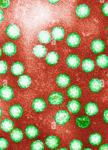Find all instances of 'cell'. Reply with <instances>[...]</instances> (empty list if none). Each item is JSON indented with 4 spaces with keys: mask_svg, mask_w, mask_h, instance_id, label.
Returning a JSON list of instances; mask_svg holds the SVG:
<instances>
[{
    "mask_svg": "<svg viewBox=\"0 0 108 150\" xmlns=\"http://www.w3.org/2000/svg\"><path fill=\"white\" fill-rule=\"evenodd\" d=\"M48 1L50 3H52V4H55L59 2V1Z\"/></svg>",
    "mask_w": 108,
    "mask_h": 150,
    "instance_id": "obj_40",
    "label": "cell"
},
{
    "mask_svg": "<svg viewBox=\"0 0 108 150\" xmlns=\"http://www.w3.org/2000/svg\"><path fill=\"white\" fill-rule=\"evenodd\" d=\"M90 8L88 6L85 4H80L76 9V16L81 19L86 18L89 15Z\"/></svg>",
    "mask_w": 108,
    "mask_h": 150,
    "instance_id": "obj_8",
    "label": "cell"
},
{
    "mask_svg": "<svg viewBox=\"0 0 108 150\" xmlns=\"http://www.w3.org/2000/svg\"><path fill=\"white\" fill-rule=\"evenodd\" d=\"M76 124L82 129L88 128L90 124V119L86 115L80 116L76 119Z\"/></svg>",
    "mask_w": 108,
    "mask_h": 150,
    "instance_id": "obj_12",
    "label": "cell"
},
{
    "mask_svg": "<svg viewBox=\"0 0 108 150\" xmlns=\"http://www.w3.org/2000/svg\"><path fill=\"white\" fill-rule=\"evenodd\" d=\"M6 33L7 36L15 40L17 39L21 35V32L18 27L15 24H11L7 27L6 30Z\"/></svg>",
    "mask_w": 108,
    "mask_h": 150,
    "instance_id": "obj_3",
    "label": "cell"
},
{
    "mask_svg": "<svg viewBox=\"0 0 108 150\" xmlns=\"http://www.w3.org/2000/svg\"><path fill=\"white\" fill-rule=\"evenodd\" d=\"M14 123L10 119L6 118L2 121L1 127L3 131L6 132H10L14 129Z\"/></svg>",
    "mask_w": 108,
    "mask_h": 150,
    "instance_id": "obj_27",
    "label": "cell"
},
{
    "mask_svg": "<svg viewBox=\"0 0 108 150\" xmlns=\"http://www.w3.org/2000/svg\"><path fill=\"white\" fill-rule=\"evenodd\" d=\"M67 64L71 68H77L80 64V59L77 55L72 54L66 60Z\"/></svg>",
    "mask_w": 108,
    "mask_h": 150,
    "instance_id": "obj_19",
    "label": "cell"
},
{
    "mask_svg": "<svg viewBox=\"0 0 108 150\" xmlns=\"http://www.w3.org/2000/svg\"><path fill=\"white\" fill-rule=\"evenodd\" d=\"M45 144L49 149H55L59 146L60 139L54 135L48 136L46 138Z\"/></svg>",
    "mask_w": 108,
    "mask_h": 150,
    "instance_id": "obj_5",
    "label": "cell"
},
{
    "mask_svg": "<svg viewBox=\"0 0 108 150\" xmlns=\"http://www.w3.org/2000/svg\"><path fill=\"white\" fill-rule=\"evenodd\" d=\"M85 113L89 116L95 115L99 111L98 106L95 103L90 102L88 103L84 108Z\"/></svg>",
    "mask_w": 108,
    "mask_h": 150,
    "instance_id": "obj_11",
    "label": "cell"
},
{
    "mask_svg": "<svg viewBox=\"0 0 108 150\" xmlns=\"http://www.w3.org/2000/svg\"><path fill=\"white\" fill-rule=\"evenodd\" d=\"M2 115V110L1 108L0 107V119L1 118Z\"/></svg>",
    "mask_w": 108,
    "mask_h": 150,
    "instance_id": "obj_41",
    "label": "cell"
},
{
    "mask_svg": "<svg viewBox=\"0 0 108 150\" xmlns=\"http://www.w3.org/2000/svg\"><path fill=\"white\" fill-rule=\"evenodd\" d=\"M105 48L104 43L100 39H95L91 43V49L94 53L97 54L102 52Z\"/></svg>",
    "mask_w": 108,
    "mask_h": 150,
    "instance_id": "obj_14",
    "label": "cell"
},
{
    "mask_svg": "<svg viewBox=\"0 0 108 150\" xmlns=\"http://www.w3.org/2000/svg\"><path fill=\"white\" fill-rule=\"evenodd\" d=\"M63 95L59 92H54L49 95L48 101L50 105H60L63 103Z\"/></svg>",
    "mask_w": 108,
    "mask_h": 150,
    "instance_id": "obj_4",
    "label": "cell"
},
{
    "mask_svg": "<svg viewBox=\"0 0 108 150\" xmlns=\"http://www.w3.org/2000/svg\"><path fill=\"white\" fill-rule=\"evenodd\" d=\"M44 144L40 140L33 141L30 145L31 150H44Z\"/></svg>",
    "mask_w": 108,
    "mask_h": 150,
    "instance_id": "obj_32",
    "label": "cell"
},
{
    "mask_svg": "<svg viewBox=\"0 0 108 150\" xmlns=\"http://www.w3.org/2000/svg\"><path fill=\"white\" fill-rule=\"evenodd\" d=\"M81 42V38L79 35L76 33H72L66 39L67 43L69 47L75 48L77 47Z\"/></svg>",
    "mask_w": 108,
    "mask_h": 150,
    "instance_id": "obj_9",
    "label": "cell"
},
{
    "mask_svg": "<svg viewBox=\"0 0 108 150\" xmlns=\"http://www.w3.org/2000/svg\"><path fill=\"white\" fill-rule=\"evenodd\" d=\"M107 30H108V26H107Z\"/></svg>",
    "mask_w": 108,
    "mask_h": 150,
    "instance_id": "obj_45",
    "label": "cell"
},
{
    "mask_svg": "<svg viewBox=\"0 0 108 150\" xmlns=\"http://www.w3.org/2000/svg\"><path fill=\"white\" fill-rule=\"evenodd\" d=\"M102 10L104 15L108 17V2L104 4L102 7Z\"/></svg>",
    "mask_w": 108,
    "mask_h": 150,
    "instance_id": "obj_35",
    "label": "cell"
},
{
    "mask_svg": "<svg viewBox=\"0 0 108 150\" xmlns=\"http://www.w3.org/2000/svg\"><path fill=\"white\" fill-rule=\"evenodd\" d=\"M59 59V56L55 52H51L47 55L45 62L49 65L52 66L56 64Z\"/></svg>",
    "mask_w": 108,
    "mask_h": 150,
    "instance_id": "obj_24",
    "label": "cell"
},
{
    "mask_svg": "<svg viewBox=\"0 0 108 150\" xmlns=\"http://www.w3.org/2000/svg\"><path fill=\"white\" fill-rule=\"evenodd\" d=\"M55 150H68L67 148L62 147V148H59V149H56Z\"/></svg>",
    "mask_w": 108,
    "mask_h": 150,
    "instance_id": "obj_42",
    "label": "cell"
},
{
    "mask_svg": "<svg viewBox=\"0 0 108 150\" xmlns=\"http://www.w3.org/2000/svg\"><path fill=\"white\" fill-rule=\"evenodd\" d=\"M83 150H92V149H90V148H88V147H87V148H84V149Z\"/></svg>",
    "mask_w": 108,
    "mask_h": 150,
    "instance_id": "obj_43",
    "label": "cell"
},
{
    "mask_svg": "<svg viewBox=\"0 0 108 150\" xmlns=\"http://www.w3.org/2000/svg\"><path fill=\"white\" fill-rule=\"evenodd\" d=\"M18 83L21 88H28L31 84V79L29 75H22L18 78Z\"/></svg>",
    "mask_w": 108,
    "mask_h": 150,
    "instance_id": "obj_23",
    "label": "cell"
},
{
    "mask_svg": "<svg viewBox=\"0 0 108 150\" xmlns=\"http://www.w3.org/2000/svg\"><path fill=\"white\" fill-rule=\"evenodd\" d=\"M65 30L61 27H56L52 29V36L54 40L56 41L62 40L65 36Z\"/></svg>",
    "mask_w": 108,
    "mask_h": 150,
    "instance_id": "obj_18",
    "label": "cell"
},
{
    "mask_svg": "<svg viewBox=\"0 0 108 150\" xmlns=\"http://www.w3.org/2000/svg\"><path fill=\"white\" fill-rule=\"evenodd\" d=\"M8 142L3 138H0V150H4L8 147Z\"/></svg>",
    "mask_w": 108,
    "mask_h": 150,
    "instance_id": "obj_34",
    "label": "cell"
},
{
    "mask_svg": "<svg viewBox=\"0 0 108 150\" xmlns=\"http://www.w3.org/2000/svg\"><path fill=\"white\" fill-rule=\"evenodd\" d=\"M10 137L11 140L13 142L18 143L22 141L23 137V134L21 129L16 128L11 132Z\"/></svg>",
    "mask_w": 108,
    "mask_h": 150,
    "instance_id": "obj_26",
    "label": "cell"
},
{
    "mask_svg": "<svg viewBox=\"0 0 108 150\" xmlns=\"http://www.w3.org/2000/svg\"><path fill=\"white\" fill-rule=\"evenodd\" d=\"M103 86L102 81L97 79H93L89 83V88L93 93H98L101 90Z\"/></svg>",
    "mask_w": 108,
    "mask_h": 150,
    "instance_id": "obj_21",
    "label": "cell"
},
{
    "mask_svg": "<svg viewBox=\"0 0 108 150\" xmlns=\"http://www.w3.org/2000/svg\"><path fill=\"white\" fill-rule=\"evenodd\" d=\"M4 18V15L3 11L0 8V23L2 22L3 21Z\"/></svg>",
    "mask_w": 108,
    "mask_h": 150,
    "instance_id": "obj_39",
    "label": "cell"
},
{
    "mask_svg": "<svg viewBox=\"0 0 108 150\" xmlns=\"http://www.w3.org/2000/svg\"><path fill=\"white\" fill-rule=\"evenodd\" d=\"M10 115L14 119H18L21 118L23 113V110L20 104L12 105L9 110Z\"/></svg>",
    "mask_w": 108,
    "mask_h": 150,
    "instance_id": "obj_7",
    "label": "cell"
},
{
    "mask_svg": "<svg viewBox=\"0 0 108 150\" xmlns=\"http://www.w3.org/2000/svg\"><path fill=\"white\" fill-rule=\"evenodd\" d=\"M96 62L99 67L106 68L108 67V57L106 55H100L97 57Z\"/></svg>",
    "mask_w": 108,
    "mask_h": 150,
    "instance_id": "obj_30",
    "label": "cell"
},
{
    "mask_svg": "<svg viewBox=\"0 0 108 150\" xmlns=\"http://www.w3.org/2000/svg\"><path fill=\"white\" fill-rule=\"evenodd\" d=\"M82 68L84 71L86 73L90 72L95 68L94 61L90 59H86L83 61Z\"/></svg>",
    "mask_w": 108,
    "mask_h": 150,
    "instance_id": "obj_28",
    "label": "cell"
},
{
    "mask_svg": "<svg viewBox=\"0 0 108 150\" xmlns=\"http://www.w3.org/2000/svg\"><path fill=\"white\" fill-rule=\"evenodd\" d=\"M98 150H108V144H103L99 147Z\"/></svg>",
    "mask_w": 108,
    "mask_h": 150,
    "instance_id": "obj_38",
    "label": "cell"
},
{
    "mask_svg": "<svg viewBox=\"0 0 108 150\" xmlns=\"http://www.w3.org/2000/svg\"><path fill=\"white\" fill-rule=\"evenodd\" d=\"M10 5L9 1H0V7L2 8H7Z\"/></svg>",
    "mask_w": 108,
    "mask_h": 150,
    "instance_id": "obj_36",
    "label": "cell"
},
{
    "mask_svg": "<svg viewBox=\"0 0 108 150\" xmlns=\"http://www.w3.org/2000/svg\"><path fill=\"white\" fill-rule=\"evenodd\" d=\"M83 147V144L81 140L74 139L70 142L69 147L70 150H81Z\"/></svg>",
    "mask_w": 108,
    "mask_h": 150,
    "instance_id": "obj_31",
    "label": "cell"
},
{
    "mask_svg": "<svg viewBox=\"0 0 108 150\" xmlns=\"http://www.w3.org/2000/svg\"><path fill=\"white\" fill-rule=\"evenodd\" d=\"M71 79L70 77L66 74H61L58 75L56 79L57 85L61 88L66 87L70 84Z\"/></svg>",
    "mask_w": 108,
    "mask_h": 150,
    "instance_id": "obj_15",
    "label": "cell"
},
{
    "mask_svg": "<svg viewBox=\"0 0 108 150\" xmlns=\"http://www.w3.org/2000/svg\"><path fill=\"white\" fill-rule=\"evenodd\" d=\"M103 118L106 123L108 124V109L104 110L103 115Z\"/></svg>",
    "mask_w": 108,
    "mask_h": 150,
    "instance_id": "obj_37",
    "label": "cell"
},
{
    "mask_svg": "<svg viewBox=\"0 0 108 150\" xmlns=\"http://www.w3.org/2000/svg\"><path fill=\"white\" fill-rule=\"evenodd\" d=\"M32 109L35 112L41 113L43 112L47 108L45 101L43 98H38L34 99L32 101Z\"/></svg>",
    "mask_w": 108,
    "mask_h": 150,
    "instance_id": "obj_6",
    "label": "cell"
},
{
    "mask_svg": "<svg viewBox=\"0 0 108 150\" xmlns=\"http://www.w3.org/2000/svg\"><path fill=\"white\" fill-rule=\"evenodd\" d=\"M2 55V51L1 50V47H0V58H1V56Z\"/></svg>",
    "mask_w": 108,
    "mask_h": 150,
    "instance_id": "obj_44",
    "label": "cell"
},
{
    "mask_svg": "<svg viewBox=\"0 0 108 150\" xmlns=\"http://www.w3.org/2000/svg\"><path fill=\"white\" fill-rule=\"evenodd\" d=\"M25 134L28 138L33 139L39 134V131L36 126L32 125H27L25 129Z\"/></svg>",
    "mask_w": 108,
    "mask_h": 150,
    "instance_id": "obj_17",
    "label": "cell"
},
{
    "mask_svg": "<svg viewBox=\"0 0 108 150\" xmlns=\"http://www.w3.org/2000/svg\"><path fill=\"white\" fill-rule=\"evenodd\" d=\"M37 38L38 40L42 43L48 44L51 42V36L46 30L40 31L38 35Z\"/></svg>",
    "mask_w": 108,
    "mask_h": 150,
    "instance_id": "obj_29",
    "label": "cell"
},
{
    "mask_svg": "<svg viewBox=\"0 0 108 150\" xmlns=\"http://www.w3.org/2000/svg\"><path fill=\"white\" fill-rule=\"evenodd\" d=\"M0 96L1 99L6 101L11 100L14 97V90L8 85H4L0 88Z\"/></svg>",
    "mask_w": 108,
    "mask_h": 150,
    "instance_id": "obj_2",
    "label": "cell"
},
{
    "mask_svg": "<svg viewBox=\"0 0 108 150\" xmlns=\"http://www.w3.org/2000/svg\"><path fill=\"white\" fill-rule=\"evenodd\" d=\"M67 95L69 98L76 99L81 97V89L78 86L73 85L69 87L66 91Z\"/></svg>",
    "mask_w": 108,
    "mask_h": 150,
    "instance_id": "obj_13",
    "label": "cell"
},
{
    "mask_svg": "<svg viewBox=\"0 0 108 150\" xmlns=\"http://www.w3.org/2000/svg\"><path fill=\"white\" fill-rule=\"evenodd\" d=\"M11 71L14 76H19L23 74L24 71V67L21 62H15L11 65Z\"/></svg>",
    "mask_w": 108,
    "mask_h": 150,
    "instance_id": "obj_20",
    "label": "cell"
},
{
    "mask_svg": "<svg viewBox=\"0 0 108 150\" xmlns=\"http://www.w3.org/2000/svg\"><path fill=\"white\" fill-rule=\"evenodd\" d=\"M3 51L5 55L11 57L15 55L16 52L17 47L13 43L8 42L3 45Z\"/></svg>",
    "mask_w": 108,
    "mask_h": 150,
    "instance_id": "obj_16",
    "label": "cell"
},
{
    "mask_svg": "<svg viewBox=\"0 0 108 150\" xmlns=\"http://www.w3.org/2000/svg\"><path fill=\"white\" fill-rule=\"evenodd\" d=\"M68 110L73 115L78 114L81 108L82 105L78 100H72L69 101L67 104Z\"/></svg>",
    "mask_w": 108,
    "mask_h": 150,
    "instance_id": "obj_10",
    "label": "cell"
},
{
    "mask_svg": "<svg viewBox=\"0 0 108 150\" xmlns=\"http://www.w3.org/2000/svg\"><path fill=\"white\" fill-rule=\"evenodd\" d=\"M8 71V65L5 61L0 60V75H4Z\"/></svg>",
    "mask_w": 108,
    "mask_h": 150,
    "instance_id": "obj_33",
    "label": "cell"
},
{
    "mask_svg": "<svg viewBox=\"0 0 108 150\" xmlns=\"http://www.w3.org/2000/svg\"><path fill=\"white\" fill-rule=\"evenodd\" d=\"M32 53L37 57H44L46 54L47 49L44 45H38L33 47Z\"/></svg>",
    "mask_w": 108,
    "mask_h": 150,
    "instance_id": "obj_25",
    "label": "cell"
},
{
    "mask_svg": "<svg viewBox=\"0 0 108 150\" xmlns=\"http://www.w3.org/2000/svg\"><path fill=\"white\" fill-rule=\"evenodd\" d=\"M102 135L97 132H94L90 134L89 137V142L91 145L97 146L99 145L102 142Z\"/></svg>",
    "mask_w": 108,
    "mask_h": 150,
    "instance_id": "obj_22",
    "label": "cell"
},
{
    "mask_svg": "<svg viewBox=\"0 0 108 150\" xmlns=\"http://www.w3.org/2000/svg\"></svg>",
    "mask_w": 108,
    "mask_h": 150,
    "instance_id": "obj_46",
    "label": "cell"
},
{
    "mask_svg": "<svg viewBox=\"0 0 108 150\" xmlns=\"http://www.w3.org/2000/svg\"><path fill=\"white\" fill-rule=\"evenodd\" d=\"M71 116L67 111L65 110H59L54 117L56 123L59 125H64L69 122Z\"/></svg>",
    "mask_w": 108,
    "mask_h": 150,
    "instance_id": "obj_1",
    "label": "cell"
}]
</instances>
